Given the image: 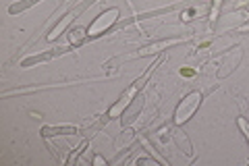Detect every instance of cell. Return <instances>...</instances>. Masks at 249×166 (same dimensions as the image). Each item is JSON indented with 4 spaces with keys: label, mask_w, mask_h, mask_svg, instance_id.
I'll return each mask as SVG.
<instances>
[{
    "label": "cell",
    "mask_w": 249,
    "mask_h": 166,
    "mask_svg": "<svg viewBox=\"0 0 249 166\" xmlns=\"http://www.w3.org/2000/svg\"><path fill=\"white\" fill-rule=\"evenodd\" d=\"M181 73H183L185 77H191V75H193V71H191V68H185V71H181Z\"/></svg>",
    "instance_id": "6da1fadb"
}]
</instances>
